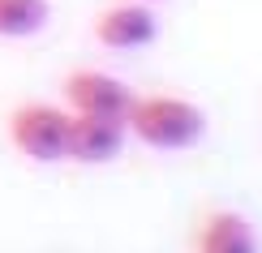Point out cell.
I'll return each mask as SVG.
<instances>
[{
  "mask_svg": "<svg viewBox=\"0 0 262 253\" xmlns=\"http://www.w3.org/2000/svg\"><path fill=\"white\" fill-rule=\"evenodd\" d=\"M125 129L150 150H189L206 133V116L198 103L181 95H134Z\"/></svg>",
  "mask_w": 262,
  "mask_h": 253,
  "instance_id": "6da1fadb",
  "label": "cell"
},
{
  "mask_svg": "<svg viewBox=\"0 0 262 253\" xmlns=\"http://www.w3.org/2000/svg\"><path fill=\"white\" fill-rule=\"evenodd\" d=\"M69 107L56 103H17L9 112V142L30 163H64L69 159Z\"/></svg>",
  "mask_w": 262,
  "mask_h": 253,
  "instance_id": "7a4b0ae2",
  "label": "cell"
},
{
  "mask_svg": "<svg viewBox=\"0 0 262 253\" xmlns=\"http://www.w3.org/2000/svg\"><path fill=\"white\" fill-rule=\"evenodd\" d=\"M129 103H134V90L112 78L103 69H73L64 78V107L78 116H116L125 120Z\"/></svg>",
  "mask_w": 262,
  "mask_h": 253,
  "instance_id": "3957f363",
  "label": "cell"
},
{
  "mask_svg": "<svg viewBox=\"0 0 262 253\" xmlns=\"http://www.w3.org/2000/svg\"><path fill=\"white\" fill-rule=\"evenodd\" d=\"M95 39L107 52H138L159 39V17L150 13L146 0H125V5H107L95 17Z\"/></svg>",
  "mask_w": 262,
  "mask_h": 253,
  "instance_id": "277c9868",
  "label": "cell"
},
{
  "mask_svg": "<svg viewBox=\"0 0 262 253\" xmlns=\"http://www.w3.org/2000/svg\"><path fill=\"white\" fill-rule=\"evenodd\" d=\"M129 129L116 116H78L69 120V163H86V168H99L112 163L125 150Z\"/></svg>",
  "mask_w": 262,
  "mask_h": 253,
  "instance_id": "5b68a950",
  "label": "cell"
},
{
  "mask_svg": "<svg viewBox=\"0 0 262 253\" xmlns=\"http://www.w3.org/2000/svg\"><path fill=\"white\" fill-rule=\"evenodd\" d=\"M193 253H258V240L241 211H211L193 236Z\"/></svg>",
  "mask_w": 262,
  "mask_h": 253,
  "instance_id": "8992f818",
  "label": "cell"
},
{
  "mask_svg": "<svg viewBox=\"0 0 262 253\" xmlns=\"http://www.w3.org/2000/svg\"><path fill=\"white\" fill-rule=\"evenodd\" d=\"M48 0H0V39H30L48 26Z\"/></svg>",
  "mask_w": 262,
  "mask_h": 253,
  "instance_id": "52a82bcc",
  "label": "cell"
},
{
  "mask_svg": "<svg viewBox=\"0 0 262 253\" xmlns=\"http://www.w3.org/2000/svg\"><path fill=\"white\" fill-rule=\"evenodd\" d=\"M146 5H155V0H146Z\"/></svg>",
  "mask_w": 262,
  "mask_h": 253,
  "instance_id": "ba28073f",
  "label": "cell"
}]
</instances>
